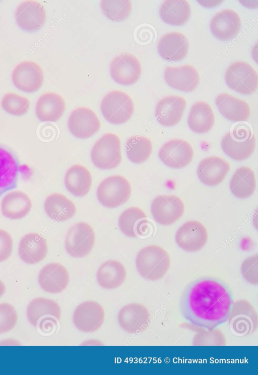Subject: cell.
Masks as SVG:
<instances>
[{
  "mask_svg": "<svg viewBox=\"0 0 258 375\" xmlns=\"http://www.w3.org/2000/svg\"><path fill=\"white\" fill-rule=\"evenodd\" d=\"M149 223L145 212L137 207H131L125 209L118 219L120 231L129 237L147 235L150 230Z\"/></svg>",
  "mask_w": 258,
  "mask_h": 375,
  "instance_id": "cell-23",
  "label": "cell"
},
{
  "mask_svg": "<svg viewBox=\"0 0 258 375\" xmlns=\"http://www.w3.org/2000/svg\"><path fill=\"white\" fill-rule=\"evenodd\" d=\"M231 193L239 198H246L251 196L256 188V181L253 172L248 167L238 168L233 174L230 182Z\"/></svg>",
  "mask_w": 258,
  "mask_h": 375,
  "instance_id": "cell-36",
  "label": "cell"
},
{
  "mask_svg": "<svg viewBox=\"0 0 258 375\" xmlns=\"http://www.w3.org/2000/svg\"><path fill=\"white\" fill-rule=\"evenodd\" d=\"M169 265L170 259L167 251L155 245L143 248L136 257V265L138 273L142 277L150 281L162 278Z\"/></svg>",
  "mask_w": 258,
  "mask_h": 375,
  "instance_id": "cell-2",
  "label": "cell"
},
{
  "mask_svg": "<svg viewBox=\"0 0 258 375\" xmlns=\"http://www.w3.org/2000/svg\"><path fill=\"white\" fill-rule=\"evenodd\" d=\"M215 123V116L210 105L205 101H198L191 106L187 119L189 128L196 133L209 131Z\"/></svg>",
  "mask_w": 258,
  "mask_h": 375,
  "instance_id": "cell-34",
  "label": "cell"
},
{
  "mask_svg": "<svg viewBox=\"0 0 258 375\" xmlns=\"http://www.w3.org/2000/svg\"><path fill=\"white\" fill-rule=\"evenodd\" d=\"M109 70L114 81L120 84L128 85L134 84L139 79L141 66L135 56L123 53L113 59Z\"/></svg>",
  "mask_w": 258,
  "mask_h": 375,
  "instance_id": "cell-12",
  "label": "cell"
},
{
  "mask_svg": "<svg viewBox=\"0 0 258 375\" xmlns=\"http://www.w3.org/2000/svg\"><path fill=\"white\" fill-rule=\"evenodd\" d=\"M44 208L46 215L57 222H63L72 218L76 211L75 204L64 195L57 193L46 197Z\"/></svg>",
  "mask_w": 258,
  "mask_h": 375,
  "instance_id": "cell-33",
  "label": "cell"
},
{
  "mask_svg": "<svg viewBox=\"0 0 258 375\" xmlns=\"http://www.w3.org/2000/svg\"><path fill=\"white\" fill-rule=\"evenodd\" d=\"M91 158L95 166L100 169L117 167L122 158L119 137L112 133L104 134L93 146Z\"/></svg>",
  "mask_w": 258,
  "mask_h": 375,
  "instance_id": "cell-5",
  "label": "cell"
},
{
  "mask_svg": "<svg viewBox=\"0 0 258 375\" xmlns=\"http://www.w3.org/2000/svg\"><path fill=\"white\" fill-rule=\"evenodd\" d=\"M17 23L29 31L37 30L44 25L46 13L43 6L36 1H25L17 7L15 14Z\"/></svg>",
  "mask_w": 258,
  "mask_h": 375,
  "instance_id": "cell-17",
  "label": "cell"
},
{
  "mask_svg": "<svg viewBox=\"0 0 258 375\" xmlns=\"http://www.w3.org/2000/svg\"><path fill=\"white\" fill-rule=\"evenodd\" d=\"M193 150L185 140L175 139L165 143L160 148L158 156L166 166L174 168H182L188 165L192 159Z\"/></svg>",
  "mask_w": 258,
  "mask_h": 375,
  "instance_id": "cell-11",
  "label": "cell"
},
{
  "mask_svg": "<svg viewBox=\"0 0 258 375\" xmlns=\"http://www.w3.org/2000/svg\"><path fill=\"white\" fill-rule=\"evenodd\" d=\"M6 291V286L5 284L0 280V297L5 293Z\"/></svg>",
  "mask_w": 258,
  "mask_h": 375,
  "instance_id": "cell-42",
  "label": "cell"
},
{
  "mask_svg": "<svg viewBox=\"0 0 258 375\" xmlns=\"http://www.w3.org/2000/svg\"><path fill=\"white\" fill-rule=\"evenodd\" d=\"M14 85L26 92L36 91L41 86L43 73L41 67L32 61H23L14 69L12 75Z\"/></svg>",
  "mask_w": 258,
  "mask_h": 375,
  "instance_id": "cell-15",
  "label": "cell"
},
{
  "mask_svg": "<svg viewBox=\"0 0 258 375\" xmlns=\"http://www.w3.org/2000/svg\"><path fill=\"white\" fill-rule=\"evenodd\" d=\"M229 164L218 156L205 158L199 163L197 173L199 179L208 186L221 183L230 170Z\"/></svg>",
  "mask_w": 258,
  "mask_h": 375,
  "instance_id": "cell-25",
  "label": "cell"
},
{
  "mask_svg": "<svg viewBox=\"0 0 258 375\" xmlns=\"http://www.w3.org/2000/svg\"><path fill=\"white\" fill-rule=\"evenodd\" d=\"M70 132L76 137L81 139L90 138L100 128V123L91 110L80 107L70 114L68 122Z\"/></svg>",
  "mask_w": 258,
  "mask_h": 375,
  "instance_id": "cell-16",
  "label": "cell"
},
{
  "mask_svg": "<svg viewBox=\"0 0 258 375\" xmlns=\"http://www.w3.org/2000/svg\"><path fill=\"white\" fill-rule=\"evenodd\" d=\"M240 26L241 20L239 15L230 9L223 10L216 13L210 23L213 35L222 41L235 37L238 34Z\"/></svg>",
  "mask_w": 258,
  "mask_h": 375,
  "instance_id": "cell-18",
  "label": "cell"
},
{
  "mask_svg": "<svg viewBox=\"0 0 258 375\" xmlns=\"http://www.w3.org/2000/svg\"><path fill=\"white\" fill-rule=\"evenodd\" d=\"M17 321V314L13 306L7 303L0 304V334L13 329Z\"/></svg>",
  "mask_w": 258,
  "mask_h": 375,
  "instance_id": "cell-40",
  "label": "cell"
},
{
  "mask_svg": "<svg viewBox=\"0 0 258 375\" xmlns=\"http://www.w3.org/2000/svg\"><path fill=\"white\" fill-rule=\"evenodd\" d=\"M19 170L16 156L8 148L0 146V197L17 187Z\"/></svg>",
  "mask_w": 258,
  "mask_h": 375,
  "instance_id": "cell-27",
  "label": "cell"
},
{
  "mask_svg": "<svg viewBox=\"0 0 258 375\" xmlns=\"http://www.w3.org/2000/svg\"><path fill=\"white\" fill-rule=\"evenodd\" d=\"M151 210L154 220L163 225L173 224L180 219L184 211L181 199L176 195H159L151 205Z\"/></svg>",
  "mask_w": 258,
  "mask_h": 375,
  "instance_id": "cell-10",
  "label": "cell"
},
{
  "mask_svg": "<svg viewBox=\"0 0 258 375\" xmlns=\"http://www.w3.org/2000/svg\"><path fill=\"white\" fill-rule=\"evenodd\" d=\"M3 215L12 220L20 219L26 217L32 207L29 197L20 191H13L6 194L1 203Z\"/></svg>",
  "mask_w": 258,
  "mask_h": 375,
  "instance_id": "cell-29",
  "label": "cell"
},
{
  "mask_svg": "<svg viewBox=\"0 0 258 375\" xmlns=\"http://www.w3.org/2000/svg\"><path fill=\"white\" fill-rule=\"evenodd\" d=\"M186 102L184 98L176 95L163 97L157 103L155 111L156 120L162 125L172 126L181 120Z\"/></svg>",
  "mask_w": 258,
  "mask_h": 375,
  "instance_id": "cell-21",
  "label": "cell"
},
{
  "mask_svg": "<svg viewBox=\"0 0 258 375\" xmlns=\"http://www.w3.org/2000/svg\"><path fill=\"white\" fill-rule=\"evenodd\" d=\"M100 6L104 15L115 22L124 20L131 11V3L128 0H102Z\"/></svg>",
  "mask_w": 258,
  "mask_h": 375,
  "instance_id": "cell-38",
  "label": "cell"
},
{
  "mask_svg": "<svg viewBox=\"0 0 258 375\" xmlns=\"http://www.w3.org/2000/svg\"><path fill=\"white\" fill-rule=\"evenodd\" d=\"M190 14V6L185 0H166L159 9V15L165 23L181 25L186 23Z\"/></svg>",
  "mask_w": 258,
  "mask_h": 375,
  "instance_id": "cell-35",
  "label": "cell"
},
{
  "mask_svg": "<svg viewBox=\"0 0 258 375\" xmlns=\"http://www.w3.org/2000/svg\"><path fill=\"white\" fill-rule=\"evenodd\" d=\"M65 102L62 97L54 92H46L38 99L35 113L41 122H56L65 110Z\"/></svg>",
  "mask_w": 258,
  "mask_h": 375,
  "instance_id": "cell-30",
  "label": "cell"
},
{
  "mask_svg": "<svg viewBox=\"0 0 258 375\" xmlns=\"http://www.w3.org/2000/svg\"><path fill=\"white\" fill-rule=\"evenodd\" d=\"M117 319L119 325L124 330L130 333L137 334L148 327L149 314L143 305L132 303L120 309Z\"/></svg>",
  "mask_w": 258,
  "mask_h": 375,
  "instance_id": "cell-20",
  "label": "cell"
},
{
  "mask_svg": "<svg viewBox=\"0 0 258 375\" xmlns=\"http://www.w3.org/2000/svg\"><path fill=\"white\" fill-rule=\"evenodd\" d=\"M223 151L236 160L245 159L251 156L255 146V139L246 126H237L227 133L221 140Z\"/></svg>",
  "mask_w": 258,
  "mask_h": 375,
  "instance_id": "cell-4",
  "label": "cell"
},
{
  "mask_svg": "<svg viewBox=\"0 0 258 375\" xmlns=\"http://www.w3.org/2000/svg\"><path fill=\"white\" fill-rule=\"evenodd\" d=\"M95 234L92 227L85 222L73 225L68 231L65 249L72 257H83L88 255L94 246Z\"/></svg>",
  "mask_w": 258,
  "mask_h": 375,
  "instance_id": "cell-9",
  "label": "cell"
},
{
  "mask_svg": "<svg viewBox=\"0 0 258 375\" xmlns=\"http://www.w3.org/2000/svg\"><path fill=\"white\" fill-rule=\"evenodd\" d=\"M26 312L30 324L44 333L50 332L56 327L61 316L58 304L53 300L42 297L32 300Z\"/></svg>",
  "mask_w": 258,
  "mask_h": 375,
  "instance_id": "cell-3",
  "label": "cell"
},
{
  "mask_svg": "<svg viewBox=\"0 0 258 375\" xmlns=\"http://www.w3.org/2000/svg\"><path fill=\"white\" fill-rule=\"evenodd\" d=\"M225 80L230 88L244 95L252 94L257 87L256 72L249 64L243 61L234 62L228 67Z\"/></svg>",
  "mask_w": 258,
  "mask_h": 375,
  "instance_id": "cell-8",
  "label": "cell"
},
{
  "mask_svg": "<svg viewBox=\"0 0 258 375\" xmlns=\"http://www.w3.org/2000/svg\"><path fill=\"white\" fill-rule=\"evenodd\" d=\"M233 304V295L226 285L203 278L186 287L179 308L183 317L192 325L212 331L228 320Z\"/></svg>",
  "mask_w": 258,
  "mask_h": 375,
  "instance_id": "cell-1",
  "label": "cell"
},
{
  "mask_svg": "<svg viewBox=\"0 0 258 375\" xmlns=\"http://www.w3.org/2000/svg\"><path fill=\"white\" fill-rule=\"evenodd\" d=\"M69 279L67 269L58 263H50L43 266L38 277L40 287L50 293L63 291L69 284Z\"/></svg>",
  "mask_w": 258,
  "mask_h": 375,
  "instance_id": "cell-22",
  "label": "cell"
},
{
  "mask_svg": "<svg viewBox=\"0 0 258 375\" xmlns=\"http://www.w3.org/2000/svg\"><path fill=\"white\" fill-rule=\"evenodd\" d=\"M131 187L127 180L119 175L108 177L103 180L97 189L99 202L108 208L120 206L129 198Z\"/></svg>",
  "mask_w": 258,
  "mask_h": 375,
  "instance_id": "cell-7",
  "label": "cell"
},
{
  "mask_svg": "<svg viewBox=\"0 0 258 375\" xmlns=\"http://www.w3.org/2000/svg\"><path fill=\"white\" fill-rule=\"evenodd\" d=\"M215 103L220 113L231 121H246L250 116L249 105L245 101L228 93H222L218 95Z\"/></svg>",
  "mask_w": 258,
  "mask_h": 375,
  "instance_id": "cell-28",
  "label": "cell"
},
{
  "mask_svg": "<svg viewBox=\"0 0 258 375\" xmlns=\"http://www.w3.org/2000/svg\"><path fill=\"white\" fill-rule=\"evenodd\" d=\"M125 150L128 159L135 164H141L150 156L152 145L150 140L147 137L136 135L127 139Z\"/></svg>",
  "mask_w": 258,
  "mask_h": 375,
  "instance_id": "cell-37",
  "label": "cell"
},
{
  "mask_svg": "<svg viewBox=\"0 0 258 375\" xmlns=\"http://www.w3.org/2000/svg\"><path fill=\"white\" fill-rule=\"evenodd\" d=\"M189 43L184 35L178 32L164 34L159 39L157 49L159 55L167 61L182 60L187 55Z\"/></svg>",
  "mask_w": 258,
  "mask_h": 375,
  "instance_id": "cell-24",
  "label": "cell"
},
{
  "mask_svg": "<svg viewBox=\"0 0 258 375\" xmlns=\"http://www.w3.org/2000/svg\"><path fill=\"white\" fill-rule=\"evenodd\" d=\"M175 239L177 245L184 251L196 252L203 248L206 244L208 233L202 223L197 221H189L178 228Z\"/></svg>",
  "mask_w": 258,
  "mask_h": 375,
  "instance_id": "cell-13",
  "label": "cell"
},
{
  "mask_svg": "<svg viewBox=\"0 0 258 375\" xmlns=\"http://www.w3.org/2000/svg\"><path fill=\"white\" fill-rule=\"evenodd\" d=\"M164 78L170 87L183 92L195 90L199 83L198 71L189 65L167 67L164 70Z\"/></svg>",
  "mask_w": 258,
  "mask_h": 375,
  "instance_id": "cell-19",
  "label": "cell"
},
{
  "mask_svg": "<svg viewBox=\"0 0 258 375\" xmlns=\"http://www.w3.org/2000/svg\"><path fill=\"white\" fill-rule=\"evenodd\" d=\"M100 109L107 121L117 125L124 123L131 118L134 112V104L126 93L113 90L104 96Z\"/></svg>",
  "mask_w": 258,
  "mask_h": 375,
  "instance_id": "cell-6",
  "label": "cell"
},
{
  "mask_svg": "<svg viewBox=\"0 0 258 375\" xmlns=\"http://www.w3.org/2000/svg\"><path fill=\"white\" fill-rule=\"evenodd\" d=\"M104 311L102 306L93 301H85L79 305L73 314V323L80 331L93 332L103 323Z\"/></svg>",
  "mask_w": 258,
  "mask_h": 375,
  "instance_id": "cell-14",
  "label": "cell"
},
{
  "mask_svg": "<svg viewBox=\"0 0 258 375\" xmlns=\"http://www.w3.org/2000/svg\"><path fill=\"white\" fill-rule=\"evenodd\" d=\"M47 251L45 239L36 233L26 234L19 244V255L24 262L28 264H35L41 261L45 257Z\"/></svg>",
  "mask_w": 258,
  "mask_h": 375,
  "instance_id": "cell-26",
  "label": "cell"
},
{
  "mask_svg": "<svg viewBox=\"0 0 258 375\" xmlns=\"http://www.w3.org/2000/svg\"><path fill=\"white\" fill-rule=\"evenodd\" d=\"M126 276L124 265L114 259L108 260L102 263L96 274L99 285L107 289H115L120 286L124 282Z\"/></svg>",
  "mask_w": 258,
  "mask_h": 375,
  "instance_id": "cell-31",
  "label": "cell"
},
{
  "mask_svg": "<svg viewBox=\"0 0 258 375\" xmlns=\"http://www.w3.org/2000/svg\"><path fill=\"white\" fill-rule=\"evenodd\" d=\"M13 249V240L10 235L5 230L0 229V262L10 256Z\"/></svg>",
  "mask_w": 258,
  "mask_h": 375,
  "instance_id": "cell-41",
  "label": "cell"
},
{
  "mask_svg": "<svg viewBox=\"0 0 258 375\" xmlns=\"http://www.w3.org/2000/svg\"><path fill=\"white\" fill-rule=\"evenodd\" d=\"M64 183L67 190L77 197H82L89 192L92 184V177L85 167L75 165L67 171Z\"/></svg>",
  "mask_w": 258,
  "mask_h": 375,
  "instance_id": "cell-32",
  "label": "cell"
},
{
  "mask_svg": "<svg viewBox=\"0 0 258 375\" xmlns=\"http://www.w3.org/2000/svg\"><path fill=\"white\" fill-rule=\"evenodd\" d=\"M1 105L9 114L20 116L24 115L28 110L30 102L28 98L15 93H7L3 96Z\"/></svg>",
  "mask_w": 258,
  "mask_h": 375,
  "instance_id": "cell-39",
  "label": "cell"
}]
</instances>
